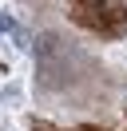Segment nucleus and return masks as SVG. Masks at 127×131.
Segmentation results:
<instances>
[{
	"instance_id": "obj_1",
	"label": "nucleus",
	"mask_w": 127,
	"mask_h": 131,
	"mask_svg": "<svg viewBox=\"0 0 127 131\" xmlns=\"http://www.w3.org/2000/svg\"><path fill=\"white\" fill-rule=\"evenodd\" d=\"M0 32H16V24H12V16H8V12H0Z\"/></svg>"
}]
</instances>
